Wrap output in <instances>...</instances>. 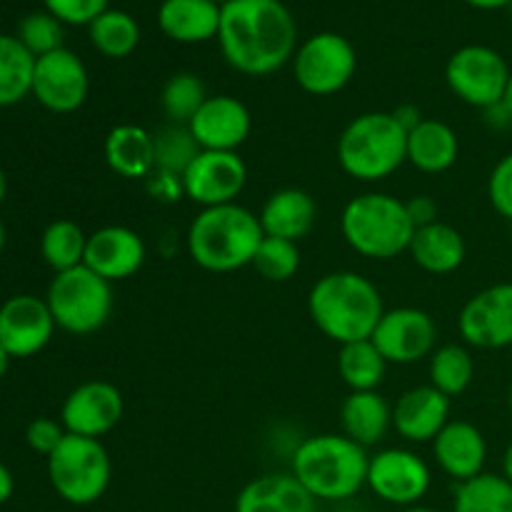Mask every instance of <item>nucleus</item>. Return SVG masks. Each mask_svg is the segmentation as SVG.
<instances>
[{"label":"nucleus","mask_w":512,"mask_h":512,"mask_svg":"<svg viewBox=\"0 0 512 512\" xmlns=\"http://www.w3.org/2000/svg\"><path fill=\"white\" fill-rule=\"evenodd\" d=\"M55 325L70 335L98 333L113 315V283L100 278L88 265L55 273L45 295Z\"/></svg>","instance_id":"nucleus-8"},{"label":"nucleus","mask_w":512,"mask_h":512,"mask_svg":"<svg viewBox=\"0 0 512 512\" xmlns=\"http://www.w3.org/2000/svg\"><path fill=\"white\" fill-rule=\"evenodd\" d=\"M105 163L125 180L148 178L155 170L153 133L140 125H115L105 138Z\"/></svg>","instance_id":"nucleus-25"},{"label":"nucleus","mask_w":512,"mask_h":512,"mask_svg":"<svg viewBox=\"0 0 512 512\" xmlns=\"http://www.w3.org/2000/svg\"><path fill=\"white\" fill-rule=\"evenodd\" d=\"M358 53L353 43L338 33H318L305 40L293 55V73L300 88L310 95H335L353 80Z\"/></svg>","instance_id":"nucleus-9"},{"label":"nucleus","mask_w":512,"mask_h":512,"mask_svg":"<svg viewBox=\"0 0 512 512\" xmlns=\"http://www.w3.org/2000/svg\"><path fill=\"white\" fill-rule=\"evenodd\" d=\"M435 338L438 328L425 310L393 308L385 310L370 340L388 365H413L433 355Z\"/></svg>","instance_id":"nucleus-14"},{"label":"nucleus","mask_w":512,"mask_h":512,"mask_svg":"<svg viewBox=\"0 0 512 512\" xmlns=\"http://www.w3.org/2000/svg\"><path fill=\"white\" fill-rule=\"evenodd\" d=\"M258 220L268 238H283L298 243L315 228L318 205H315L313 195L305 193V190L283 188L275 190L265 200Z\"/></svg>","instance_id":"nucleus-23"},{"label":"nucleus","mask_w":512,"mask_h":512,"mask_svg":"<svg viewBox=\"0 0 512 512\" xmlns=\"http://www.w3.org/2000/svg\"><path fill=\"white\" fill-rule=\"evenodd\" d=\"M465 3L480 10H498V8H510L512 0H465Z\"/></svg>","instance_id":"nucleus-46"},{"label":"nucleus","mask_w":512,"mask_h":512,"mask_svg":"<svg viewBox=\"0 0 512 512\" xmlns=\"http://www.w3.org/2000/svg\"><path fill=\"white\" fill-rule=\"evenodd\" d=\"M213 3H218V5H223V3H228V0H213Z\"/></svg>","instance_id":"nucleus-54"},{"label":"nucleus","mask_w":512,"mask_h":512,"mask_svg":"<svg viewBox=\"0 0 512 512\" xmlns=\"http://www.w3.org/2000/svg\"><path fill=\"white\" fill-rule=\"evenodd\" d=\"M393 115H395V118H398V123L403 125L405 130H408V133L415 128V125L420 123V120H423V115H420L418 105H410V103L398 105V108L393 110Z\"/></svg>","instance_id":"nucleus-44"},{"label":"nucleus","mask_w":512,"mask_h":512,"mask_svg":"<svg viewBox=\"0 0 512 512\" xmlns=\"http://www.w3.org/2000/svg\"><path fill=\"white\" fill-rule=\"evenodd\" d=\"M510 73L512 70L503 55L488 45H463L450 55L448 65H445L448 88L463 103L480 110L503 103Z\"/></svg>","instance_id":"nucleus-10"},{"label":"nucleus","mask_w":512,"mask_h":512,"mask_svg":"<svg viewBox=\"0 0 512 512\" xmlns=\"http://www.w3.org/2000/svg\"><path fill=\"white\" fill-rule=\"evenodd\" d=\"M35 55L13 35H0V108L33 93Z\"/></svg>","instance_id":"nucleus-29"},{"label":"nucleus","mask_w":512,"mask_h":512,"mask_svg":"<svg viewBox=\"0 0 512 512\" xmlns=\"http://www.w3.org/2000/svg\"><path fill=\"white\" fill-rule=\"evenodd\" d=\"M65 435H68V430H65L63 423H58V420L35 418L30 420V425L25 428V443H28V448L33 450V453L48 458V455L63 443Z\"/></svg>","instance_id":"nucleus-41"},{"label":"nucleus","mask_w":512,"mask_h":512,"mask_svg":"<svg viewBox=\"0 0 512 512\" xmlns=\"http://www.w3.org/2000/svg\"><path fill=\"white\" fill-rule=\"evenodd\" d=\"M155 143V170L183 178L185 170L190 168L195 158L200 155L198 140L193 138L188 125L168 123L153 133Z\"/></svg>","instance_id":"nucleus-35"},{"label":"nucleus","mask_w":512,"mask_h":512,"mask_svg":"<svg viewBox=\"0 0 512 512\" xmlns=\"http://www.w3.org/2000/svg\"><path fill=\"white\" fill-rule=\"evenodd\" d=\"M368 463L370 455L363 445L353 443L348 435L323 433L305 438L295 448L290 473L318 503H340L365 488Z\"/></svg>","instance_id":"nucleus-4"},{"label":"nucleus","mask_w":512,"mask_h":512,"mask_svg":"<svg viewBox=\"0 0 512 512\" xmlns=\"http://www.w3.org/2000/svg\"><path fill=\"white\" fill-rule=\"evenodd\" d=\"M508 10H510V23H512V3H510V8H508Z\"/></svg>","instance_id":"nucleus-55"},{"label":"nucleus","mask_w":512,"mask_h":512,"mask_svg":"<svg viewBox=\"0 0 512 512\" xmlns=\"http://www.w3.org/2000/svg\"><path fill=\"white\" fill-rule=\"evenodd\" d=\"M340 230L355 253L373 260L398 258L415 235L405 203L388 193L355 195L343 208Z\"/></svg>","instance_id":"nucleus-6"},{"label":"nucleus","mask_w":512,"mask_h":512,"mask_svg":"<svg viewBox=\"0 0 512 512\" xmlns=\"http://www.w3.org/2000/svg\"><path fill=\"white\" fill-rule=\"evenodd\" d=\"M503 478L512 485V443L505 448V455H503Z\"/></svg>","instance_id":"nucleus-47"},{"label":"nucleus","mask_w":512,"mask_h":512,"mask_svg":"<svg viewBox=\"0 0 512 512\" xmlns=\"http://www.w3.org/2000/svg\"><path fill=\"white\" fill-rule=\"evenodd\" d=\"M123 393L108 380H88L70 390L60 408V423L70 435L100 440L123 420Z\"/></svg>","instance_id":"nucleus-15"},{"label":"nucleus","mask_w":512,"mask_h":512,"mask_svg":"<svg viewBox=\"0 0 512 512\" xmlns=\"http://www.w3.org/2000/svg\"><path fill=\"white\" fill-rule=\"evenodd\" d=\"M235 512H318V500L293 473H268L240 490Z\"/></svg>","instance_id":"nucleus-22"},{"label":"nucleus","mask_w":512,"mask_h":512,"mask_svg":"<svg viewBox=\"0 0 512 512\" xmlns=\"http://www.w3.org/2000/svg\"><path fill=\"white\" fill-rule=\"evenodd\" d=\"M405 208H408V215L410 220H413L415 230L438 223V203H435L430 195H415V198H410L408 203H405Z\"/></svg>","instance_id":"nucleus-42"},{"label":"nucleus","mask_w":512,"mask_h":512,"mask_svg":"<svg viewBox=\"0 0 512 512\" xmlns=\"http://www.w3.org/2000/svg\"><path fill=\"white\" fill-rule=\"evenodd\" d=\"M145 258H148L145 240L133 228L105 225L88 235L83 265H88L108 283H118L133 278L145 265Z\"/></svg>","instance_id":"nucleus-19"},{"label":"nucleus","mask_w":512,"mask_h":512,"mask_svg":"<svg viewBox=\"0 0 512 512\" xmlns=\"http://www.w3.org/2000/svg\"><path fill=\"white\" fill-rule=\"evenodd\" d=\"M458 153V135L443 120L423 118L408 133V163L420 173H445L455 165Z\"/></svg>","instance_id":"nucleus-28"},{"label":"nucleus","mask_w":512,"mask_h":512,"mask_svg":"<svg viewBox=\"0 0 512 512\" xmlns=\"http://www.w3.org/2000/svg\"><path fill=\"white\" fill-rule=\"evenodd\" d=\"M90 75L83 60L68 48L35 58L33 95L50 113H75L88 100Z\"/></svg>","instance_id":"nucleus-13"},{"label":"nucleus","mask_w":512,"mask_h":512,"mask_svg":"<svg viewBox=\"0 0 512 512\" xmlns=\"http://www.w3.org/2000/svg\"><path fill=\"white\" fill-rule=\"evenodd\" d=\"M453 512H512V485L503 475L480 473L458 485Z\"/></svg>","instance_id":"nucleus-34"},{"label":"nucleus","mask_w":512,"mask_h":512,"mask_svg":"<svg viewBox=\"0 0 512 512\" xmlns=\"http://www.w3.org/2000/svg\"><path fill=\"white\" fill-rule=\"evenodd\" d=\"M13 490H15L13 473L0 463V505H5L10 498H13Z\"/></svg>","instance_id":"nucleus-45"},{"label":"nucleus","mask_w":512,"mask_h":512,"mask_svg":"<svg viewBox=\"0 0 512 512\" xmlns=\"http://www.w3.org/2000/svg\"><path fill=\"white\" fill-rule=\"evenodd\" d=\"M338 163L360 183L390 178L408 163V130L393 113H363L350 120L338 138Z\"/></svg>","instance_id":"nucleus-5"},{"label":"nucleus","mask_w":512,"mask_h":512,"mask_svg":"<svg viewBox=\"0 0 512 512\" xmlns=\"http://www.w3.org/2000/svg\"><path fill=\"white\" fill-rule=\"evenodd\" d=\"M433 475L428 463L418 453L405 448H385L370 455L368 463V488L383 503L398 508H413L428 495Z\"/></svg>","instance_id":"nucleus-11"},{"label":"nucleus","mask_w":512,"mask_h":512,"mask_svg":"<svg viewBox=\"0 0 512 512\" xmlns=\"http://www.w3.org/2000/svg\"><path fill=\"white\" fill-rule=\"evenodd\" d=\"M158 25L175 43H205L218 38L220 5L213 0H163Z\"/></svg>","instance_id":"nucleus-24"},{"label":"nucleus","mask_w":512,"mask_h":512,"mask_svg":"<svg viewBox=\"0 0 512 512\" xmlns=\"http://www.w3.org/2000/svg\"><path fill=\"white\" fill-rule=\"evenodd\" d=\"M3 248H5V225L3 220H0V255H3Z\"/></svg>","instance_id":"nucleus-52"},{"label":"nucleus","mask_w":512,"mask_h":512,"mask_svg":"<svg viewBox=\"0 0 512 512\" xmlns=\"http://www.w3.org/2000/svg\"><path fill=\"white\" fill-rule=\"evenodd\" d=\"M253 268L270 283H285L293 278L300 268V250L298 243L283 238H268L265 235L255 253Z\"/></svg>","instance_id":"nucleus-37"},{"label":"nucleus","mask_w":512,"mask_h":512,"mask_svg":"<svg viewBox=\"0 0 512 512\" xmlns=\"http://www.w3.org/2000/svg\"><path fill=\"white\" fill-rule=\"evenodd\" d=\"M188 128L198 140L200 150L238 153L240 145L250 138L253 115H250L248 105L233 95H210L203 108L190 120Z\"/></svg>","instance_id":"nucleus-18"},{"label":"nucleus","mask_w":512,"mask_h":512,"mask_svg":"<svg viewBox=\"0 0 512 512\" xmlns=\"http://www.w3.org/2000/svg\"><path fill=\"white\" fill-rule=\"evenodd\" d=\"M403 512H438L433 508H423V505H413V508H405Z\"/></svg>","instance_id":"nucleus-51"},{"label":"nucleus","mask_w":512,"mask_h":512,"mask_svg":"<svg viewBox=\"0 0 512 512\" xmlns=\"http://www.w3.org/2000/svg\"><path fill=\"white\" fill-rule=\"evenodd\" d=\"M145 180H148V190L153 193V198L158 200H175L183 193V180L170 173H163V170H153Z\"/></svg>","instance_id":"nucleus-43"},{"label":"nucleus","mask_w":512,"mask_h":512,"mask_svg":"<svg viewBox=\"0 0 512 512\" xmlns=\"http://www.w3.org/2000/svg\"><path fill=\"white\" fill-rule=\"evenodd\" d=\"M308 313L325 338L348 345L373 338L385 308L373 280L353 270H335L310 288Z\"/></svg>","instance_id":"nucleus-2"},{"label":"nucleus","mask_w":512,"mask_h":512,"mask_svg":"<svg viewBox=\"0 0 512 512\" xmlns=\"http://www.w3.org/2000/svg\"><path fill=\"white\" fill-rule=\"evenodd\" d=\"M428 375L433 388H438L448 398H455V395H463L470 388V383H473L475 360L465 345H440L430 355Z\"/></svg>","instance_id":"nucleus-32"},{"label":"nucleus","mask_w":512,"mask_h":512,"mask_svg":"<svg viewBox=\"0 0 512 512\" xmlns=\"http://www.w3.org/2000/svg\"><path fill=\"white\" fill-rule=\"evenodd\" d=\"M340 425L343 435L368 450L378 445L393 425V408L378 390L350 393L340 408Z\"/></svg>","instance_id":"nucleus-27"},{"label":"nucleus","mask_w":512,"mask_h":512,"mask_svg":"<svg viewBox=\"0 0 512 512\" xmlns=\"http://www.w3.org/2000/svg\"><path fill=\"white\" fill-rule=\"evenodd\" d=\"M450 423V398L433 385L405 390L393 408V428L408 443H433Z\"/></svg>","instance_id":"nucleus-20"},{"label":"nucleus","mask_w":512,"mask_h":512,"mask_svg":"<svg viewBox=\"0 0 512 512\" xmlns=\"http://www.w3.org/2000/svg\"><path fill=\"white\" fill-rule=\"evenodd\" d=\"M388 360L380 355L373 340H358V343L340 345L338 373L350 393H365V390H378L385 380Z\"/></svg>","instance_id":"nucleus-30"},{"label":"nucleus","mask_w":512,"mask_h":512,"mask_svg":"<svg viewBox=\"0 0 512 512\" xmlns=\"http://www.w3.org/2000/svg\"><path fill=\"white\" fill-rule=\"evenodd\" d=\"M408 253L425 273L448 275L465 263L468 248H465V238L453 225L438 220V223L415 230Z\"/></svg>","instance_id":"nucleus-26"},{"label":"nucleus","mask_w":512,"mask_h":512,"mask_svg":"<svg viewBox=\"0 0 512 512\" xmlns=\"http://www.w3.org/2000/svg\"><path fill=\"white\" fill-rule=\"evenodd\" d=\"M460 335L480 350H500L512 345V283L480 290L460 310Z\"/></svg>","instance_id":"nucleus-16"},{"label":"nucleus","mask_w":512,"mask_h":512,"mask_svg":"<svg viewBox=\"0 0 512 512\" xmlns=\"http://www.w3.org/2000/svg\"><path fill=\"white\" fill-rule=\"evenodd\" d=\"M183 195L200 208H218L238 200L248 183V165L238 153L200 150L183 173Z\"/></svg>","instance_id":"nucleus-12"},{"label":"nucleus","mask_w":512,"mask_h":512,"mask_svg":"<svg viewBox=\"0 0 512 512\" xmlns=\"http://www.w3.org/2000/svg\"><path fill=\"white\" fill-rule=\"evenodd\" d=\"M508 403H510V413H512V385H510V398H508Z\"/></svg>","instance_id":"nucleus-53"},{"label":"nucleus","mask_w":512,"mask_h":512,"mask_svg":"<svg viewBox=\"0 0 512 512\" xmlns=\"http://www.w3.org/2000/svg\"><path fill=\"white\" fill-rule=\"evenodd\" d=\"M503 108L508 110V113L512 115V73H510V80H508V85H505V95H503Z\"/></svg>","instance_id":"nucleus-48"},{"label":"nucleus","mask_w":512,"mask_h":512,"mask_svg":"<svg viewBox=\"0 0 512 512\" xmlns=\"http://www.w3.org/2000/svg\"><path fill=\"white\" fill-rule=\"evenodd\" d=\"M113 463L105 445L83 435H65L48 455V480L60 500L75 508L93 505L108 493Z\"/></svg>","instance_id":"nucleus-7"},{"label":"nucleus","mask_w":512,"mask_h":512,"mask_svg":"<svg viewBox=\"0 0 512 512\" xmlns=\"http://www.w3.org/2000/svg\"><path fill=\"white\" fill-rule=\"evenodd\" d=\"M208 90L205 83L195 73H175L168 78L160 93V108H163L165 118L175 125H190L203 103L208 100Z\"/></svg>","instance_id":"nucleus-36"},{"label":"nucleus","mask_w":512,"mask_h":512,"mask_svg":"<svg viewBox=\"0 0 512 512\" xmlns=\"http://www.w3.org/2000/svg\"><path fill=\"white\" fill-rule=\"evenodd\" d=\"M218 43L230 68L260 78L293 60L298 28L280 0H228L220 5Z\"/></svg>","instance_id":"nucleus-1"},{"label":"nucleus","mask_w":512,"mask_h":512,"mask_svg":"<svg viewBox=\"0 0 512 512\" xmlns=\"http://www.w3.org/2000/svg\"><path fill=\"white\" fill-rule=\"evenodd\" d=\"M265 233L253 210L238 203L203 208L188 228V253L198 268L233 273L253 265Z\"/></svg>","instance_id":"nucleus-3"},{"label":"nucleus","mask_w":512,"mask_h":512,"mask_svg":"<svg viewBox=\"0 0 512 512\" xmlns=\"http://www.w3.org/2000/svg\"><path fill=\"white\" fill-rule=\"evenodd\" d=\"M433 455L440 470L458 483L478 478L488 463L485 435L468 420H450L433 440Z\"/></svg>","instance_id":"nucleus-21"},{"label":"nucleus","mask_w":512,"mask_h":512,"mask_svg":"<svg viewBox=\"0 0 512 512\" xmlns=\"http://www.w3.org/2000/svg\"><path fill=\"white\" fill-rule=\"evenodd\" d=\"M85 245L88 235L73 220H55L40 235V255L55 273L83 265Z\"/></svg>","instance_id":"nucleus-33"},{"label":"nucleus","mask_w":512,"mask_h":512,"mask_svg":"<svg viewBox=\"0 0 512 512\" xmlns=\"http://www.w3.org/2000/svg\"><path fill=\"white\" fill-rule=\"evenodd\" d=\"M90 43L105 58H128L140 43V25L125 10H105L88 25Z\"/></svg>","instance_id":"nucleus-31"},{"label":"nucleus","mask_w":512,"mask_h":512,"mask_svg":"<svg viewBox=\"0 0 512 512\" xmlns=\"http://www.w3.org/2000/svg\"><path fill=\"white\" fill-rule=\"evenodd\" d=\"M5 195H8V178H5V173L0 170V205H3Z\"/></svg>","instance_id":"nucleus-50"},{"label":"nucleus","mask_w":512,"mask_h":512,"mask_svg":"<svg viewBox=\"0 0 512 512\" xmlns=\"http://www.w3.org/2000/svg\"><path fill=\"white\" fill-rule=\"evenodd\" d=\"M488 198L495 213L512 220V153L498 160L488 178Z\"/></svg>","instance_id":"nucleus-40"},{"label":"nucleus","mask_w":512,"mask_h":512,"mask_svg":"<svg viewBox=\"0 0 512 512\" xmlns=\"http://www.w3.org/2000/svg\"><path fill=\"white\" fill-rule=\"evenodd\" d=\"M8 365H10V355H8V350H5L3 345H0V378H3V375L8 373Z\"/></svg>","instance_id":"nucleus-49"},{"label":"nucleus","mask_w":512,"mask_h":512,"mask_svg":"<svg viewBox=\"0 0 512 512\" xmlns=\"http://www.w3.org/2000/svg\"><path fill=\"white\" fill-rule=\"evenodd\" d=\"M48 303L35 295H13L0 305V345L10 358H33L55 333Z\"/></svg>","instance_id":"nucleus-17"},{"label":"nucleus","mask_w":512,"mask_h":512,"mask_svg":"<svg viewBox=\"0 0 512 512\" xmlns=\"http://www.w3.org/2000/svg\"><path fill=\"white\" fill-rule=\"evenodd\" d=\"M15 38L35 55H48L53 50L63 48V23H60L55 15H50L48 10L45 13H30L28 18L20 20L18 35Z\"/></svg>","instance_id":"nucleus-38"},{"label":"nucleus","mask_w":512,"mask_h":512,"mask_svg":"<svg viewBox=\"0 0 512 512\" xmlns=\"http://www.w3.org/2000/svg\"><path fill=\"white\" fill-rule=\"evenodd\" d=\"M45 10L63 25H90L108 10V0H43Z\"/></svg>","instance_id":"nucleus-39"}]
</instances>
